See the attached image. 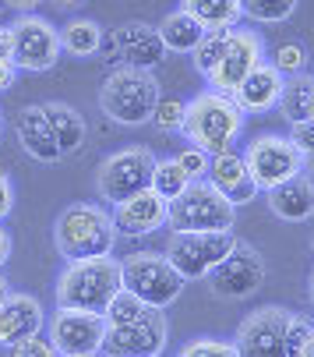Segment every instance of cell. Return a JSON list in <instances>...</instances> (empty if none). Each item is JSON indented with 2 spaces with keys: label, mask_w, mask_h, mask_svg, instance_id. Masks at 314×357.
<instances>
[{
  "label": "cell",
  "mask_w": 314,
  "mask_h": 357,
  "mask_svg": "<svg viewBox=\"0 0 314 357\" xmlns=\"http://www.w3.org/2000/svg\"><path fill=\"white\" fill-rule=\"evenodd\" d=\"M226 32H230V29H226ZM226 32H205V36L198 39V46L191 50L194 68H198V75H201V78H208V75H212V68L219 64L223 46H226Z\"/></svg>",
  "instance_id": "obj_31"
},
{
  "label": "cell",
  "mask_w": 314,
  "mask_h": 357,
  "mask_svg": "<svg viewBox=\"0 0 314 357\" xmlns=\"http://www.w3.org/2000/svg\"><path fill=\"white\" fill-rule=\"evenodd\" d=\"M307 294H311V304H314V269H311V280H307Z\"/></svg>",
  "instance_id": "obj_47"
},
{
  "label": "cell",
  "mask_w": 314,
  "mask_h": 357,
  "mask_svg": "<svg viewBox=\"0 0 314 357\" xmlns=\"http://www.w3.org/2000/svg\"><path fill=\"white\" fill-rule=\"evenodd\" d=\"M155 29H159L163 46H166V50H173V54H191V50L198 46V39L205 36V29H201L187 11H173V15H166Z\"/></svg>",
  "instance_id": "obj_27"
},
{
  "label": "cell",
  "mask_w": 314,
  "mask_h": 357,
  "mask_svg": "<svg viewBox=\"0 0 314 357\" xmlns=\"http://www.w3.org/2000/svg\"><path fill=\"white\" fill-rule=\"evenodd\" d=\"M237 206L208 184V181H191L184 195L170 202V227L180 234H205V230H233Z\"/></svg>",
  "instance_id": "obj_6"
},
{
  "label": "cell",
  "mask_w": 314,
  "mask_h": 357,
  "mask_svg": "<svg viewBox=\"0 0 314 357\" xmlns=\"http://www.w3.org/2000/svg\"><path fill=\"white\" fill-rule=\"evenodd\" d=\"M148 315V304L145 301H138L131 290H117L113 297H110V304H107V312H102V319H107V326H134V322H141Z\"/></svg>",
  "instance_id": "obj_28"
},
{
  "label": "cell",
  "mask_w": 314,
  "mask_h": 357,
  "mask_svg": "<svg viewBox=\"0 0 314 357\" xmlns=\"http://www.w3.org/2000/svg\"><path fill=\"white\" fill-rule=\"evenodd\" d=\"M0 131H4V114H0Z\"/></svg>",
  "instance_id": "obj_49"
},
{
  "label": "cell",
  "mask_w": 314,
  "mask_h": 357,
  "mask_svg": "<svg viewBox=\"0 0 314 357\" xmlns=\"http://www.w3.org/2000/svg\"><path fill=\"white\" fill-rule=\"evenodd\" d=\"M265 198H269V209L286 223H307L314 216V181L307 174L276 184L272 191H265Z\"/></svg>",
  "instance_id": "obj_22"
},
{
  "label": "cell",
  "mask_w": 314,
  "mask_h": 357,
  "mask_svg": "<svg viewBox=\"0 0 314 357\" xmlns=\"http://www.w3.org/2000/svg\"><path fill=\"white\" fill-rule=\"evenodd\" d=\"M240 131H244V114L233 103V96H223L212 89L191 99L184 110V124H180V135L187 138V145L205 149L208 156L233 149Z\"/></svg>",
  "instance_id": "obj_2"
},
{
  "label": "cell",
  "mask_w": 314,
  "mask_h": 357,
  "mask_svg": "<svg viewBox=\"0 0 314 357\" xmlns=\"http://www.w3.org/2000/svg\"><path fill=\"white\" fill-rule=\"evenodd\" d=\"M120 287L145 301L148 308L166 312L184 294V276L170 266L163 251H131L120 259Z\"/></svg>",
  "instance_id": "obj_5"
},
{
  "label": "cell",
  "mask_w": 314,
  "mask_h": 357,
  "mask_svg": "<svg viewBox=\"0 0 314 357\" xmlns=\"http://www.w3.org/2000/svg\"><path fill=\"white\" fill-rule=\"evenodd\" d=\"M304 174L314 181V149H307V152H304Z\"/></svg>",
  "instance_id": "obj_44"
},
{
  "label": "cell",
  "mask_w": 314,
  "mask_h": 357,
  "mask_svg": "<svg viewBox=\"0 0 314 357\" xmlns=\"http://www.w3.org/2000/svg\"><path fill=\"white\" fill-rule=\"evenodd\" d=\"M311 333H314V322L307 315L290 312L286 315V329H283V350H286V357H300V350H304V343H307Z\"/></svg>",
  "instance_id": "obj_33"
},
{
  "label": "cell",
  "mask_w": 314,
  "mask_h": 357,
  "mask_svg": "<svg viewBox=\"0 0 314 357\" xmlns=\"http://www.w3.org/2000/svg\"><path fill=\"white\" fill-rule=\"evenodd\" d=\"M0 8H4V4H0Z\"/></svg>",
  "instance_id": "obj_51"
},
{
  "label": "cell",
  "mask_w": 314,
  "mask_h": 357,
  "mask_svg": "<svg viewBox=\"0 0 314 357\" xmlns=\"http://www.w3.org/2000/svg\"><path fill=\"white\" fill-rule=\"evenodd\" d=\"M42 114H46L49 128H54L61 160H64V156H74V152L85 145V135H88L85 117H81L71 103H61V99H54V103H42Z\"/></svg>",
  "instance_id": "obj_23"
},
{
  "label": "cell",
  "mask_w": 314,
  "mask_h": 357,
  "mask_svg": "<svg viewBox=\"0 0 314 357\" xmlns=\"http://www.w3.org/2000/svg\"><path fill=\"white\" fill-rule=\"evenodd\" d=\"M15 135H18V145L29 152L32 160H39V163H57V160H61V149H57L54 128H49V121H46V114H42V103L18 110V117H15Z\"/></svg>",
  "instance_id": "obj_21"
},
{
  "label": "cell",
  "mask_w": 314,
  "mask_h": 357,
  "mask_svg": "<svg viewBox=\"0 0 314 357\" xmlns=\"http://www.w3.org/2000/svg\"><path fill=\"white\" fill-rule=\"evenodd\" d=\"M8 357H61V354L54 350V343L46 336H29V340L8 347Z\"/></svg>",
  "instance_id": "obj_37"
},
{
  "label": "cell",
  "mask_w": 314,
  "mask_h": 357,
  "mask_svg": "<svg viewBox=\"0 0 314 357\" xmlns=\"http://www.w3.org/2000/svg\"><path fill=\"white\" fill-rule=\"evenodd\" d=\"M177 357H240L233 340H216V336H201L191 340L177 350Z\"/></svg>",
  "instance_id": "obj_32"
},
{
  "label": "cell",
  "mask_w": 314,
  "mask_h": 357,
  "mask_svg": "<svg viewBox=\"0 0 314 357\" xmlns=\"http://www.w3.org/2000/svg\"><path fill=\"white\" fill-rule=\"evenodd\" d=\"M265 259L261 251L247 241H237L230 248L226 259L208 273V283H212V294L216 297H226V301H247L251 294H258L265 287Z\"/></svg>",
  "instance_id": "obj_11"
},
{
  "label": "cell",
  "mask_w": 314,
  "mask_h": 357,
  "mask_svg": "<svg viewBox=\"0 0 314 357\" xmlns=\"http://www.w3.org/2000/svg\"><path fill=\"white\" fill-rule=\"evenodd\" d=\"M300 357H314V333L307 336V343H304V350H300Z\"/></svg>",
  "instance_id": "obj_46"
},
{
  "label": "cell",
  "mask_w": 314,
  "mask_h": 357,
  "mask_svg": "<svg viewBox=\"0 0 314 357\" xmlns=\"http://www.w3.org/2000/svg\"><path fill=\"white\" fill-rule=\"evenodd\" d=\"M95 357H99V354H95Z\"/></svg>",
  "instance_id": "obj_52"
},
{
  "label": "cell",
  "mask_w": 314,
  "mask_h": 357,
  "mask_svg": "<svg viewBox=\"0 0 314 357\" xmlns=\"http://www.w3.org/2000/svg\"><path fill=\"white\" fill-rule=\"evenodd\" d=\"M170 343V322L159 308H148V315L134 326H107L102 336V357H163Z\"/></svg>",
  "instance_id": "obj_12"
},
{
  "label": "cell",
  "mask_w": 314,
  "mask_h": 357,
  "mask_svg": "<svg viewBox=\"0 0 314 357\" xmlns=\"http://www.w3.org/2000/svg\"><path fill=\"white\" fill-rule=\"evenodd\" d=\"M11 248H15V241H11V234L0 227V269H4V262L11 259Z\"/></svg>",
  "instance_id": "obj_41"
},
{
  "label": "cell",
  "mask_w": 314,
  "mask_h": 357,
  "mask_svg": "<svg viewBox=\"0 0 314 357\" xmlns=\"http://www.w3.org/2000/svg\"><path fill=\"white\" fill-rule=\"evenodd\" d=\"M205 181L212 184L230 206H247V202H254V195H258V184L251 181V170H247L244 156H237L233 149L216 152V156L208 160Z\"/></svg>",
  "instance_id": "obj_19"
},
{
  "label": "cell",
  "mask_w": 314,
  "mask_h": 357,
  "mask_svg": "<svg viewBox=\"0 0 314 357\" xmlns=\"http://www.w3.org/2000/svg\"><path fill=\"white\" fill-rule=\"evenodd\" d=\"M152 170H155V152L148 145H127L99 163L95 191L102 202H113L117 206V202L152 188Z\"/></svg>",
  "instance_id": "obj_7"
},
{
  "label": "cell",
  "mask_w": 314,
  "mask_h": 357,
  "mask_svg": "<svg viewBox=\"0 0 314 357\" xmlns=\"http://www.w3.org/2000/svg\"><path fill=\"white\" fill-rule=\"evenodd\" d=\"M57 32H61V50H68L71 57H95L102 50V43H107V32L92 18H71Z\"/></svg>",
  "instance_id": "obj_25"
},
{
  "label": "cell",
  "mask_w": 314,
  "mask_h": 357,
  "mask_svg": "<svg viewBox=\"0 0 314 357\" xmlns=\"http://www.w3.org/2000/svg\"><path fill=\"white\" fill-rule=\"evenodd\" d=\"M8 294H11V283H8V276H4V273H0V304L8 301Z\"/></svg>",
  "instance_id": "obj_45"
},
{
  "label": "cell",
  "mask_w": 314,
  "mask_h": 357,
  "mask_svg": "<svg viewBox=\"0 0 314 357\" xmlns=\"http://www.w3.org/2000/svg\"><path fill=\"white\" fill-rule=\"evenodd\" d=\"M307 121H314V99H311V114H307Z\"/></svg>",
  "instance_id": "obj_48"
},
{
  "label": "cell",
  "mask_w": 314,
  "mask_h": 357,
  "mask_svg": "<svg viewBox=\"0 0 314 357\" xmlns=\"http://www.w3.org/2000/svg\"><path fill=\"white\" fill-rule=\"evenodd\" d=\"M283 82L286 75H279V68L272 61H261L233 92V103L240 107V114L254 117V114H269L279 107V96H283Z\"/></svg>",
  "instance_id": "obj_18"
},
{
  "label": "cell",
  "mask_w": 314,
  "mask_h": 357,
  "mask_svg": "<svg viewBox=\"0 0 314 357\" xmlns=\"http://www.w3.org/2000/svg\"><path fill=\"white\" fill-rule=\"evenodd\" d=\"M244 163L258 191H272L276 184L304 174V156L290 142V135H258L244 152Z\"/></svg>",
  "instance_id": "obj_10"
},
{
  "label": "cell",
  "mask_w": 314,
  "mask_h": 357,
  "mask_svg": "<svg viewBox=\"0 0 314 357\" xmlns=\"http://www.w3.org/2000/svg\"><path fill=\"white\" fill-rule=\"evenodd\" d=\"M8 32H11V61L18 71H32V75L49 71L64 54L61 32L39 15H18L8 25Z\"/></svg>",
  "instance_id": "obj_9"
},
{
  "label": "cell",
  "mask_w": 314,
  "mask_h": 357,
  "mask_svg": "<svg viewBox=\"0 0 314 357\" xmlns=\"http://www.w3.org/2000/svg\"><path fill=\"white\" fill-rule=\"evenodd\" d=\"M0 57H11V32H8V25H0Z\"/></svg>",
  "instance_id": "obj_42"
},
{
  "label": "cell",
  "mask_w": 314,
  "mask_h": 357,
  "mask_svg": "<svg viewBox=\"0 0 314 357\" xmlns=\"http://www.w3.org/2000/svg\"><path fill=\"white\" fill-rule=\"evenodd\" d=\"M265 61V43H261L258 32L237 25L226 32V46H223V57L219 64L212 68V75H208L205 82L212 85V92H223V96H233L237 85Z\"/></svg>",
  "instance_id": "obj_13"
},
{
  "label": "cell",
  "mask_w": 314,
  "mask_h": 357,
  "mask_svg": "<svg viewBox=\"0 0 314 357\" xmlns=\"http://www.w3.org/2000/svg\"><path fill=\"white\" fill-rule=\"evenodd\" d=\"M120 290V259L99 255V259H78L68 262L57 276L54 301L57 308H78V312H107L110 297Z\"/></svg>",
  "instance_id": "obj_1"
},
{
  "label": "cell",
  "mask_w": 314,
  "mask_h": 357,
  "mask_svg": "<svg viewBox=\"0 0 314 357\" xmlns=\"http://www.w3.org/2000/svg\"><path fill=\"white\" fill-rule=\"evenodd\" d=\"M180 11H187L205 32L237 29L244 18L240 0H180Z\"/></svg>",
  "instance_id": "obj_24"
},
{
  "label": "cell",
  "mask_w": 314,
  "mask_h": 357,
  "mask_svg": "<svg viewBox=\"0 0 314 357\" xmlns=\"http://www.w3.org/2000/svg\"><path fill=\"white\" fill-rule=\"evenodd\" d=\"M11 209H15V184L4 170H0V220H8Z\"/></svg>",
  "instance_id": "obj_38"
},
{
  "label": "cell",
  "mask_w": 314,
  "mask_h": 357,
  "mask_svg": "<svg viewBox=\"0 0 314 357\" xmlns=\"http://www.w3.org/2000/svg\"><path fill=\"white\" fill-rule=\"evenodd\" d=\"M54 244L68 262L99 259V255H113L117 227L107 209L92 206V202H74L54 223Z\"/></svg>",
  "instance_id": "obj_3"
},
{
  "label": "cell",
  "mask_w": 314,
  "mask_h": 357,
  "mask_svg": "<svg viewBox=\"0 0 314 357\" xmlns=\"http://www.w3.org/2000/svg\"><path fill=\"white\" fill-rule=\"evenodd\" d=\"M54 8H61V11H74V8H81L85 0H49Z\"/></svg>",
  "instance_id": "obj_43"
},
{
  "label": "cell",
  "mask_w": 314,
  "mask_h": 357,
  "mask_svg": "<svg viewBox=\"0 0 314 357\" xmlns=\"http://www.w3.org/2000/svg\"><path fill=\"white\" fill-rule=\"evenodd\" d=\"M297 4H300V0H240V11L251 22L276 25V22H286L297 11Z\"/></svg>",
  "instance_id": "obj_30"
},
{
  "label": "cell",
  "mask_w": 314,
  "mask_h": 357,
  "mask_svg": "<svg viewBox=\"0 0 314 357\" xmlns=\"http://www.w3.org/2000/svg\"><path fill=\"white\" fill-rule=\"evenodd\" d=\"M286 308L265 304V308L251 312L237 329V354L240 357H286L283 350V329H286Z\"/></svg>",
  "instance_id": "obj_15"
},
{
  "label": "cell",
  "mask_w": 314,
  "mask_h": 357,
  "mask_svg": "<svg viewBox=\"0 0 314 357\" xmlns=\"http://www.w3.org/2000/svg\"><path fill=\"white\" fill-rule=\"evenodd\" d=\"M233 244H237L233 230H205V234H180V230H173V237H170L163 255H166L170 266L187 283V280H208V273L226 259Z\"/></svg>",
  "instance_id": "obj_8"
},
{
  "label": "cell",
  "mask_w": 314,
  "mask_h": 357,
  "mask_svg": "<svg viewBox=\"0 0 314 357\" xmlns=\"http://www.w3.org/2000/svg\"><path fill=\"white\" fill-rule=\"evenodd\" d=\"M311 99H314V75H307V71L286 75L283 96H279V107H276V110L286 117V124H297V121H307Z\"/></svg>",
  "instance_id": "obj_26"
},
{
  "label": "cell",
  "mask_w": 314,
  "mask_h": 357,
  "mask_svg": "<svg viewBox=\"0 0 314 357\" xmlns=\"http://www.w3.org/2000/svg\"><path fill=\"white\" fill-rule=\"evenodd\" d=\"M4 8H11V11H18V15H36V8L42 4V0H0Z\"/></svg>",
  "instance_id": "obj_40"
},
{
  "label": "cell",
  "mask_w": 314,
  "mask_h": 357,
  "mask_svg": "<svg viewBox=\"0 0 314 357\" xmlns=\"http://www.w3.org/2000/svg\"><path fill=\"white\" fill-rule=\"evenodd\" d=\"M184 110H187L184 99H163L159 96V103H155V110H152V124L159 128V131H180Z\"/></svg>",
  "instance_id": "obj_34"
},
{
  "label": "cell",
  "mask_w": 314,
  "mask_h": 357,
  "mask_svg": "<svg viewBox=\"0 0 314 357\" xmlns=\"http://www.w3.org/2000/svg\"><path fill=\"white\" fill-rule=\"evenodd\" d=\"M155 103H159V82L152 78V71H138L127 64L113 68L99 89V110L124 128L148 124Z\"/></svg>",
  "instance_id": "obj_4"
},
{
  "label": "cell",
  "mask_w": 314,
  "mask_h": 357,
  "mask_svg": "<svg viewBox=\"0 0 314 357\" xmlns=\"http://www.w3.org/2000/svg\"><path fill=\"white\" fill-rule=\"evenodd\" d=\"M311 251H314V237H311Z\"/></svg>",
  "instance_id": "obj_50"
},
{
  "label": "cell",
  "mask_w": 314,
  "mask_h": 357,
  "mask_svg": "<svg viewBox=\"0 0 314 357\" xmlns=\"http://www.w3.org/2000/svg\"><path fill=\"white\" fill-rule=\"evenodd\" d=\"M107 336V319L95 312H78V308H57L49 319V343L61 357H95L102 350Z\"/></svg>",
  "instance_id": "obj_14"
},
{
  "label": "cell",
  "mask_w": 314,
  "mask_h": 357,
  "mask_svg": "<svg viewBox=\"0 0 314 357\" xmlns=\"http://www.w3.org/2000/svg\"><path fill=\"white\" fill-rule=\"evenodd\" d=\"M46 326V312L32 294H8L0 304V347H15L29 336H39Z\"/></svg>",
  "instance_id": "obj_20"
},
{
  "label": "cell",
  "mask_w": 314,
  "mask_h": 357,
  "mask_svg": "<svg viewBox=\"0 0 314 357\" xmlns=\"http://www.w3.org/2000/svg\"><path fill=\"white\" fill-rule=\"evenodd\" d=\"M272 64L279 68V75H300V71L307 68V50H304L300 43H283V46L276 50Z\"/></svg>",
  "instance_id": "obj_35"
},
{
  "label": "cell",
  "mask_w": 314,
  "mask_h": 357,
  "mask_svg": "<svg viewBox=\"0 0 314 357\" xmlns=\"http://www.w3.org/2000/svg\"><path fill=\"white\" fill-rule=\"evenodd\" d=\"M187 184H191V177L180 170L177 160H155V170H152V191L159 195V198L173 202L177 195H184Z\"/></svg>",
  "instance_id": "obj_29"
},
{
  "label": "cell",
  "mask_w": 314,
  "mask_h": 357,
  "mask_svg": "<svg viewBox=\"0 0 314 357\" xmlns=\"http://www.w3.org/2000/svg\"><path fill=\"white\" fill-rule=\"evenodd\" d=\"M15 78H18L15 61H11V57H0V92H8V89L15 85Z\"/></svg>",
  "instance_id": "obj_39"
},
{
  "label": "cell",
  "mask_w": 314,
  "mask_h": 357,
  "mask_svg": "<svg viewBox=\"0 0 314 357\" xmlns=\"http://www.w3.org/2000/svg\"><path fill=\"white\" fill-rule=\"evenodd\" d=\"M113 39H117V50H120V61L127 68L155 71L166 61V46L159 39V29L148 25V22H124Z\"/></svg>",
  "instance_id": "obj_17"
},
{
  "label": "cell",
  "mask_w": 314,
  "mask_h": 357,
  "mask_svg": "<svg viewBox=\"0 0 314 357\" xmlns=\"http://www.w3.org/2000/svg\"><path fill=\"white\" fill-rule=\"evenodd\" d=\"M173 160L180 163V170H184L191 181H205V174H208V160H212V156H208L205 149H198V145H187L184 152H177Z\"/></svg>",
  "instance_id": "obj_36"
},
{
  "label": "cell",
  "mask_w": 314,
  "mask_h": 357,
  "mask_svg": "<svg viewBox=\"0 0 314 357\" xmlns=\"http://www.w3.org/2000/svg\"><path fill=\"white\" fill-rule=\"evenodd\" d=\"M113 227H117V237H148L155 230H163L166 220H170V202L159 198L152 188L124 198L113 206Z\"/></svg>",
  "instance_id": "obj_16"
}]
</instances>
